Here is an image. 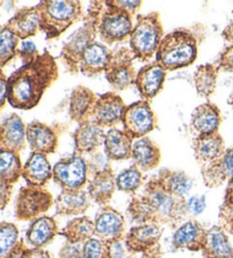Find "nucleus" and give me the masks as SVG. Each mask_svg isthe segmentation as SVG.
<instances>
[{
  "mask_svg": "<svg viewBox=\"0 0 233 258\" xmlns=\"http://www.w3.org/2000/svg\"><path fill=\"white\" fill-rule=\"evenodd\" d=\"M206 234H207V230L199 222L195 220L187 221L174 232L172 244L176 249L201 251L206 241Z\"/></svg>",
  "mask_w": 233,
  "mask_h": 258,
  "instance_id": "nucleus-18",
  "label": "nucleus"
},
{
  "mask_svg": "<svg viewBox=\"0 0 233 258\" xmlns=\"http://www.w3.org/2000/svg\"><path fill=\"white\" fill-rule=\"evenodd\" d=\"M218 69L214 64H204L197 68L194 74V84L197 93L203 98L213 95L217 84Z\"/></svg>",
  "mask_w": 233,
  "mask_h": 258,
  "instance_id": "nucleus-36",
  "label": "nucleus"
},
{
  "mask_svg": "<svg viewBox=\"0 0 233 258\" xmlns=\"http://www.w3.org/2000/svg\"><path fill=\"white\" fill-rule=\"evenodd\" d=\"M57 79V61L48 51H44L34 60L23 64L8 78V104L21 110L34 108Z\"/></svg>",
  "mask_w": 233,
  "mask_h": 258,
  "instance_id": "nucleus-1",
  "label": "nucleus"
},
{
  "mask_svg": "<svg viewBox=\"0 0 233 258\" xmlns=\"http://www.w3.org/2000/svg\"><path fill=\"white\" fill-rule=\"evenodd\" d=\"M165 80L166 71L158 63L152 61L139 70L134 86L137 87L142 100L149 102L162 91Z\"/></svg>",
  "mask_w": 233,
  "mask_h": 258,
  "instance_id": "nucleus-15",
  "label": "nucleus"
},
{
  "mask_svg": "<svg viewBox=\"0 0 233 258\" xmlns=\"http://www.w3.org/2000/svg\"><path fill=\"white\" fill-rule=\"evenodd\" d=\"M221 112L213 102H205L194 109L190 124L198 136H207L217 133L221 125Z\"/></svg>",
  "mask_w": 233,
  "mask_h": 258,
  "instance_id": "nucleus-22",
  "label": "nucleus"
},
{
  "mask_svg": "<svg viewBox=\"0 0 233 258\" xmlns=\"http://www.w3.org/2000/svg\"><path fill=\"white\" fill-rule=\"evenodd\" d=\"M58 133L46 123L33 121L26 125V140L32 153L49 155L56 153L58 147Z\"/></svg>",
  "mask_w": 233,
  "mask_h": 258,
  "instance_id": "nucleus-16",
  "label": "nucleus"
},
{
  "mask_svg": "<svg viewBox=\"0 0 233 258\" xmlns=\"http://www.w3.org/2000/svg\"><path fill=\"white\" fill-rule=\"evenodd\" d=\"M60 234L72 243H83L95 235V221L90 217H75L60 231Z\"/></svg>",
  "mask_w": 233,
  "mask_h": 258,
  "instance_id": "nucleus-34",
  "label": "nucleus"
},
{
  "mask_svg": "<svg viewBox=\"0 0 233 258\" xmlns=\"http://www.w3.org/2000/svg\"><path fill=\"white\" fill-rule=\"evenodd\" d=\"M197 39L190 31L176 30L163 38L156 52V63L166 71H177L195 63Z\"/></svg>",
  "mask_w": 233,
  "mask_h": 258,
  "instance_id": "nucleus-5",
  "label": "nucleus"
},
{
  "mask_svg": "<svg viewBox=\"0 0 233 258\" xmlns=\"http://www.w3.org/2000/svg\"><path fill=\"white\" fill-rule=\"evenodd\" d=\"M111 256H113V258H139L138 253H134L130 250L122 240L111 244Z\"/></svg>",
  "mask_w": 233,
  "mask_h": 258,
  "instance_id": "nucleus-48",
  "label": "nucleus"
},
{
  "mask_svg": "<svg viewBox=\"0 0 233 258\" xmlns=\"http://www.w3.org/2000/svg\"><path fill=\"white\" fill-rule=\"evenodd\" d=\"M192 149L200 167L216 161L225 151L224 140L218 132L207 136H197L192 141Z\"/></svg>",
  "mask_w": 233,
  "mask_h": 258,
  "instance_id": "nucleus-24",
  "label": "nucleus"
},
{
  "mask_svg": "<svg viewBox=\"0 0 233 258\" xmlns=\"http://www.w3.org/2000/svg\"><path fill=\"white\" fill-rule=\"evenodd\" d=\"M124 217L110 206H102L95 219V235L110 246L123 240Z\"/></svg>",
  "mask_w": 233,
  "mask_h": 258,
  "instance_id": "nucleus-13",
  "label": "nucleus"
},
{
  "mask_svg": "<svg viewBox=\"0 0 233 258\" xmlns=\"http://www.w3.org/2000/svg\"><path fill=\"white\" fill-rule=\"evenodd\" d=\"M160 238L162 229L159 225L139 224L129 231L124 242L132 252L140 253L141 258H160L163 255Z\"/></svg>",
  "mask_w": 233,
  "mask_h": 258,
  "instance_id": "nucleus-9",
  "label": "nucleus"
},
{
  "mask_svg": "<svg viewBox=\"0 0 233 258\" xmlns=\"http://www.w3.org/2000/svg\"><path fill=\"white\" fill-rule=\"evenodd\" d=\"M110 2L116 7L128 12L131 16L136 15L137 12L140 10V7L142 5L140 0H110Z\"/></svg>",
  "mask_w": 233,
  "mask_h": 258,
  "instance_id": "nucleus-46",
  "label": "nucleus"
},
{
  "mask_svg": "<svg viewBox=\"0 0 233 258\" xmlns=\"http://www.w3.org/2000/svg\"><path fill=\"white\" fill-rule=\"evenodd\" d=\"M104 2H91L88 14L84 16L81 28L70 35L63 44L61 59L70 74H76L80 71V60L86 49L95 42L98 33V17Z\"/></svg>",
  "mask_w": 233,
  "mask_h": 258,
  "instance_id": "nucleus-4",
  "label": "nucleus"
},
{
  "mask_svg": "<svg viewBox=\"0 0 233 258\" xmlns=\"http://www.w3.org/2000/svg\"><path fill=\"white\" fill-rule=\"evenodd\" d=\"M222 35H223V38L226 40V41L231 42L232 46H233V23H231L230 25H227L226 28L223 30Z\"/></svg>",
  "mask_w": 233,
  "mask_h": 258,
  "instance_id": "nucleus-52",
  "label": "nucleus"
},
{
  "mask_svg": "<svg viewBox=\"0 0 233 258\" xmlns=\"http://www.w3.org/2000/svg\"><path fill=\"white\" fill-rule=\"evenodd\" d=\"M23 173L19 153L0 149V183L14 185Z\"/></svg>",
  "mask_w": 233,
  "mask_h": 258,
  "instance_id": "nucleus-35",
  "label": "nucleus"
},
{
  "mask_svg": "<svg viewBox=\"0 0 233 258\" xmlns=\"http://www.w3.org/2000/svg\"><path fill=\"white\" fill-rule=\"evenodd\" d=\"M201 252L205 258H233V248L223 228L214 225L207 230Z\"/></svg>",
  "mask_w": 233,
  "mask_h": 258,
  "instance_id": "nucleus-32",
  "label": "nucleus"
},
{
  "mask_svg": "<svg viewBox=\"0 0 233 258\" xmlns=\"http://www.w3.org/2000/svg\"><path fill=\"white\" fill-rule=\"evenodd\" d=\"M91 197L88 191L63 190L55 200L56 214L61 216L81 215L90 207Z\"/></svg>",
  "mask_w": 233,
  "mask_h": 258,
  "instance_id": "nucleus-27",
  "label": "nucleus"
},
{
  "mask_svg": "<svg viewBox=\"0 0 233 258\" xmlns=\"http://www.w3.org/2000/svg\"><path fill=\"white\" fill-rule=\"evenodd\" d=\"M215 65L223 72H233V46L224 49Z\"/></svg>",
  "mask_w": 233,
  "mask_h": 258,
  "instance_id": "nucleus-44",
  "label": "nucleus"
},
{
  "mask_svg": "<svg viewBox=\"0 0 233 258\" xmlns=\"http://www.w3.org/2000/svg\"><path fill=\"white\" fill-rule=\"evenodd\" d=\"M233 213V179L228 181L227 188L225 191V197H224V203L221 207V219L227 216V214Z\"/></svg>",
  "mask_w": 233,
  "mask_h": 258,
  "instance_id": "nucleus-47",
  "label": "nucleus"
},
{
  "mask_svg": "<svg viewBox=\"0 0 233 258\" xmlns=\"http://www.w3.org/2000/svg\"><path fill=\"white\" fill-rule=\"evenodd\" d=\"M20 231L15 224L3 222L0 224V258H5L19 243Z\"/></svg>",
  "mask_w": 233,
  "mask_h": 258,
  "instance_id": "nucleus-39",
  "label": "nucleus"
},
{
  "mask_svg": "<svg viewBox=\"0 0 233 258\" xmlns=\"http://www.w3.org/2000/svg\"><path fill=\"white\" fill-rule=\"evenodd\" d=\"M26 125L19 115L13 113L2 124L0 131V149L12 150L15 153L25 148Z\"/></svg>",
  "mask_w": 233,
  "mask_h": 258,
  "instance_id": "nucleus-20",
  "label": "nucleus"
},
{
  "mask_svg": "<svg viewBox=\"0 0 233 258\" xmlns=\"http://www.w3.org/2000/svg\"><path fill=\"white\" fill-rule=\"evenodd\" d=\"M35 7L40 16V31L47 40L60 38L83 15L82 4L78 0H43Z\"/></svg>",
  "mask_w": 233,
  "mask_h": 258,
  "instance_id": "nucleus-3",
  "label": "nucleus"
},
{
  "mask_svg": "<svg viewBox=\"0 0 233 258\" xmlns=\"http://www.w3.org/2000/svg\"><path fill=\"white\" fill-rule=\"evenodd\" d=\"M113 51L100 42H92L83 52L80 60V72L86 77H95L106 72L110 64Z\"/></svg>",
  "mask_w": 233,
  "mask_h": 258,
  "instance_id": "nucleus-19",
  "label": "nucleus"
},
{
  "mask_svg": "<svg viewBox=\"0 0 233 258\" xmlns=\"http://www.w3.org/2000/svg\"><path fill=\"white\" fill-rule=\"evenodd\" d=\"M116 186V176L111 168L98 173L89 183L88 192L93 202L100 206H107V204L113 198Z\"/></svg>",
  "mask_w": 233,
  "mask_h": 258,
  "instance_id": "nucleus-31",
  "label": "nucleus"
},
{
  "mask_svg": "<svg viewBox=\"0 0 233 258\" xmlns=\"http://www.w3.org/2000/svg\"><path fill=\"white\" fill-rule=\"evenodd\" d=\"M13 186L0 183V203H2V210H5L7 204L10 203L12 196Z\"/></svg>",
  "mask_w": 233,
  "mask_h": 258,
  "instance_id": "nucleus-49",
  "label": "nucleus"
},
{
  "mask_svg": "<svg viewBox=\"0 0 233 258\" xmlns=\"http://www.w3.org/2000/svg\"><path fill=\"white\" fill-rule=\"evenodd\" d=\"M20 44L21 39L4 25L0 31V66L2 69L5 68L16 56H19Z\"/></svg>",
  "mask_w": 233,
  "mask_h": 258,
  "instance_id": "nucleus-37",
  "label": "nucleus"
},
{
  "mask_svg": "<svg viewBox=\"0 0 233 258\" xmlns=\"http://www.w3.org/2000/svg\"><path fill=\"white\" fill-rule=\"evenodd\" d=\"M16 37L25 41L40 31V16L37 7H23L5 24Z\"/></svg>",
  "mask_w": 233,
  "mask_h": 258,
  "instance_id": "nucleus-23",
  "label": "nucleus"
},
{
  "mask_svg": "<svg viewBox=\"0 0 233 258\" xmlns=\"http://www.w3.org/2000/svg\"><path fill=\"white\" fill-rule=\"evenodd\" d=\"M51 194L43 186L26 185L15 200V216L20 221H34L52 206Z\"/></svg>",
  "mask_w": 233,
  "mask_h": 258,
  "instance_id": "nucleus-8",
  "label": "nucleus"
},
{
  "mask_svg": "<svg viewBox=\"0 0 233 258\" xmlns=\"http://www.w3.org/2000/svg\"><path fill=\"white\" fill-rule=\"evenodd\" d=\"M206 208L205 196H192L187 200V211L188 215L198 216L204 212Z\"/></svg>",
  "mask_w": 233,
  "mask_h": 258,
  "instance_id": "nucleus-43",
  "label": "nucleus"
},
{
  "mask_svg": "<svg viewBox=\"0 0 233 258\" xmlns=\"http://www.w3.org/2000/svg\"><path fill=\"white\" fill-rule=\"evenodd\" d=\"M55 183L65 191L82 190L87 183L89 171L87 161L79 154L63 158L52 167Z\"/></svg>",
  "mask_w": 233,
  "mask_h": 258,
  "instance_id": "nucleus-10",
  "label": "nucleus"
},
{
  "mask_svg": "<svg viewBox=\"0 0 233 258\" xmlns=\"http://www.w3.org/2000/svg\"><path fill=\"white\" fill-rule=\"evenodd\" d=\"M74 139L75 154L87 155L92 154L104 145L106 133L104 127L97 124L93 119H89L80 124L72 135Z\"/></svg>",
  "mask_w": 233,
  "mask_h": 258,
  "instance_id": "nucleus-17",
  "label": "nucleus"
},
{
  "mask_svg": "<svg viewBox=\"0 0 233 258\" xmlns=\"http://www.w3.org/2000/svg\"><path fill=\"white\" fill-rule=\"evenodd\" d=\"M142 183V173L136 165L125 168L116 176V186H118V189L127 194H136L141 188Z\"/></svg>",
  "mask_w": 233,
  "mask_h": 258,
  "instance_id": "nucleus-38",
  "label": "nucleus"
},
{
  "mask_svg": "<svg viewBox=\"0 0 233 258\" xmlns=\"http://www.w3.org/2000/svg\"><path fill=\"white\" fill-rule=\"evenodd\" d=\"M0 89H2V95H0V107L4 108L5 102L8 98V78L2 73V79H0Z\"/></svg>",
  "mask_w": 233,
  "mask_h": 258,
  "instance_id": "nucleus-51",
  "label": "nucleus"
},
{
  "mask_svg": "<svg viewBox=\"0 0 233 258\" xmlns=\"http://www.w3.org/2000/svg\"><path fill=\"white\" fill-rule=\"evenodd\" d=\"M201 175L206 186L216 188L233 179V147L226 149L216 161L201 166Z\"/></svg>",
  "mask_w": 233,
  "mask_h": 258,
  "instance_id": "nucleus-21",
  "label": "nucleus"
},
{
  "mask_svg": "<svg viewBox=\"0 0 233 258\" xmlns=\"http://www.w3.org/2000/svg\"><path fill=\"white\" fill-rule=\"evenodd\" d=\"M58 233L55 219L50 216H40L32 221L26 231V241L32 248H43L50 243Z\"/></svg>",
  "mask_w": 233,
  "mask_h": 258,
  "instance_id": "nucleus-29",
  "label": "nucleus"
},
{
  "mask_svg": "<svg viewBox=\"0 0 233 258\" xmlns=\"http://www.w3.org/2000/svg\"><path fill=\"white\" fill-rule=\"evenodd\" d=\"M22 176L28 185L44 186L53 177L52 167L46 155L32 153L23 166Z\"/></svg>",
  "mask_w": 233,
  "mask_h": 258,
  "instance_id": "nucleus-26",
  "label": "nucleus"
},
{
  "mask_svg": "<svg viewBox=\"0 0 233 258\" xmlns=\"http://www.w3.org/2000/svg\"><path fill=\"white\" fill-rule=\"evenodd\" d=\"M83 243H72L66 241L60 251V258H83Z\"/></svg>",
  "mask_w": 233,
  "mask_h": 258,
  "instance_id": "nucleus-45",
  "label": "nucleus"
},
{
  "mask_svg": "<svg viewBox=\"0 0 233 258\" xmlns=\"http://www.w3.org/2000/svg\"><path fill=\"white\" fill-rule=\"evenodd\" d=\"M128 212L139 224H166L176 228L188 215L187 200L168 194L157 177H152L141 195L132 198Z\"/></svg>",
  "mask_w": 233,
  "mask_h": 258,
  "instance_id": "nucleus-2",
  "label": "nucleus"
},
{
  "mask_svg": "<svg viewBox=\"0 0 233 258\" xmlns=\"http://www.w3.org/2000/svg\"><path fill=\"white\" fill-rule=\"evenodd\" d=\"M163 38L164 29L158 12L138 15L137 24L130 37V48L134 58L140 61L149 60L157 52Z\"/></svg>",
  "mask_w": 233,
  "mask_h": 258,
  "instance_id": "nucleus-6",
  "label": "nucleus"
},
{
  "mask_svg": "<svg viewBox=\"0 0 233 258\" xmlns=\"http://www.w3.org/2000/svg\"><path fill=\"white\" fill-rule=\"evenodd\" d=\"M230 102H231V105H232V107H233V96L231 97V100H230Z\"/></svg>",
  "mask_w": 233,
  "mask_h": 258,
  "instance_id": "nucleus-53",
  "label": "nucleus"
},
{
  "mask_svg": "<svg viewBox=\"0 0 233 258\" xmlns=\"http://www.w3.org/2000/svg\"><path fill=\"white\" fill-rule=\"evenodd\" d=\"M125 106L122 98L114 92H106L98 97L95 109H93V121L101 127L113 128L119 123H122Z\"/></svg>",
  "mask_w": 233,
  "mask_h": 258,
  "instance_id": "nucleus-14",
  "label": "nucleus"
},
{
  "mask_svg": "<svg viewBox=\"0 0 233 258\" xmlns=\"http://www.w3.org/2000/svg\"><path fill=\"white\" fill-rule=\"evenodd\" d=\"M123 131L133 140L147 137L148 133L155 130L157 125V117L151 109L149 102L138 100L127 106L122 119Z\"/></svg>",
  "mask_w": 233,
  "mask_h": 258,
  "instance_id": "nucleus-11",
  "label": "nucleus"
},
{
  "mask_svg": "<svg viewBox=\"0 0 233 258\" xmlns=\"http://www.w3.org/2000/svg\"><path fill=\"white\" fill-rule=\"evenodd\" d=\"M24 258H51L50 253L42 248H28L24 253Z\"/></svg>",
  "mask_w": 233,
  "mask_h": 258,
  "instance_id": "nucleus-50",
  "label": "nucleus"
},
{
  "mask_svg": "<svg viewBox=\"0 0 233 258\" xmlns=\"http://www.w3.org/2000/svg\"><path fill=\"white\" fill-rule=\"evenodd\" d=\"M83 258H113L111 246L98 238H91L83 242Z\"/></svg>",
  "mask_w": 233,
  "mask_h": 258,
  "instance_id": "nucleus-40",
  "label": "nucleus"
},
{
  "mask_svg": "<svg viewBox=\"0 0 233 258\" xmlns=\"http://www.w3.org/2000/svg\"><path fill=\"white\" fill-rule=\"evenodd\" d=\"M131 158L139 170L149 172L159 165L162 154L159 147L150 138L145 137L133 142Z\"/></svg>",
  "mask_w": 233,
  "mask_h": 258,
  "instance_id": "nucleus-28",
  "label": "nucleus"
},
{
  "mask_svg": "<svg viewBox=\"0 0 233 258\" xmlns=\"http://www.w3.org/2000/svg\"><path fill=\"white\" fill-rule=\"evenodd\" d=\"M105 154L110 161H124L132 156L133 139L123 130L109 128L105 137Z\"/></svg>",
  "mask_w": 233,
  "mask_h": 258,
  "instance_id": "nucleus-30",
  "label": "nucleus"
},
{
  "mask_svg": "<svg viewBox=\"0 0 233 258\" xmlns=\"http://www.w3.org/2000/svg\"><path fill=\"white\" fill-rule=\"evenodd\" d=\"M97 100L98 97L90 89L83 86L76 87L72 91L70 99L69 115L72 121L79 124L89 121L93 114Z\"/></svg>",
  "mask_w": 233,
  "mask_h": 258,
  "instance_id": "nucleus-25",
  "label": "nucleus"
},
{
  "mask_svg": "<svg viewBox=\"0 0 233 258\" xmlns=\"http://www.w3.org/2000/svg\"><path fill=\"white\" fill-rule=\"evenodd\" d=\"M109 161L110 159L106 156V154L100 153L99 150L92 153L90 158H89V161L87 162L89 174L95 176L96 174H98V173L109 170L110 168Z\"/></svg>",
  "mask_w": 233,
  "mask_h": 258,
  "instance_id": "nucleus-41",
  "label": "nucleus"
},
{
  "mask_svg": "<svg viewBox=\"0 0 233 258\" xmlns=\"http://www.w3.org/2000/svg\"><path fill=\"white\" fill-rule=\"evenodd\" d=\"M39 56L38 48L32 41H22L19 48V57L24 61V64H28L30 61L34 60Z\"/></svg>",
  "mask_w": 233,
  "mask_h": 258,
  "instance_id": "nucleus-42",
  "label": "nucleus"
},
{
  "mask_svg": "<svg viewBox=\"0 0 233 258\" xmlns=\"http://www.w3.org/2000/svg\"><path fill=\"white\" fill-rule=\"evenodd\" d=\"M133 59L134 55L131 48L121 47L113 51V57L105 75L107 82L114 90L124 91L136 82L138 73L132 65Z\"/></svg>",
  "mask_w": 233,
  "mask_h": 258,
  "instance_id": "nucleus-12",
  "label": "nucleus"
},
{
  "mask_svg": "<svg viewBox=\"0 0 233 258\" xmlns=\"http://www.w3.org/2000/svg\"><path fill=\"white\" fill-rule=\"evenodd\" d=\"M133 29L132 16L128 12L113 5L110 0L104 2L98 17V34L102 42L107 44L122 42L131 37Z\"/></svg>",
  "mask_w": 233,
  "mask_h": 258,
  "instance_id": "nucleus-7",
  "label": "nucleus"
},
{
  "mask_svg": "<svg viewBox=\"0 0 233 258\" xmlns=\"http://www.w3.org/2000/svg\"><path fill=\"white\" fill-rule=\"evenodd\" d=\"M157 179L168 194L179 198H185L194 186V179L183 171L162 168L158 173Z\"/></svg>",
  "mask_w": 233,
  "mask_h": 258,
  "instance_id": "nucleus-33",
  "label": "nucleus"
}]
</instances>
